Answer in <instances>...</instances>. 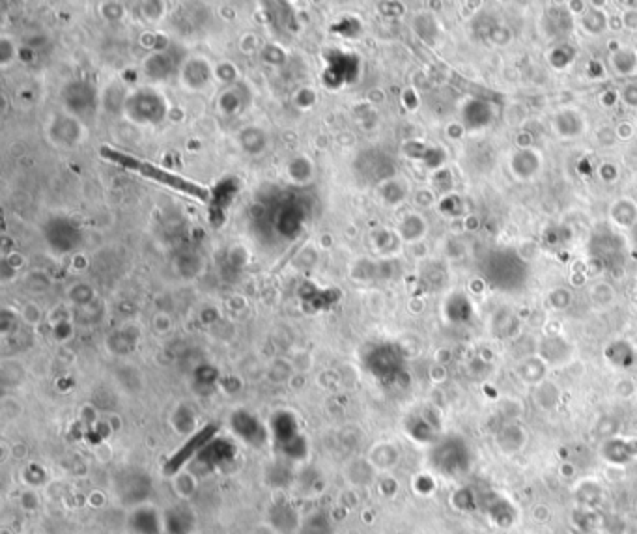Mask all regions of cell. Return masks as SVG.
I'll use <instances>...</instances> for the list:
<instances>
[{"instance_id":"9","label":"cell","mask_w":637,"mask_h":534,"mask_svg":"<svg viewBox=\"0 0 637 534\" xmlns=\"http://www.w3.org/2000/svg\"><path fill=\"white\" fill-rule=\"evenodd\" d=\"M575 58V49L570 47L568 43H560L550 52V64L557 69H565L566 66H570Z\"/></svg>"},{"instance_id":"6","label":"cell","mask_w":637,"mask_h":534,"mask_svg":"<svg viewBox=\"0 0 637 534\" xmlns=\"http://www.w3.org/2000/svg\"><path fill=\"white\" fill-rule=\"evenodd\" d=\"M611 219L622 228H632L637 222V204L630 198H621L611 205Z\"/></svg>"},{"instance_id":"16","label":"cell","mask_w":637,"mask_h":534,"mask_svg":"<svg viewBox=\"0 0 637 534\" xmlns=\"http://www.w3.org/2000/svg\"><path fill=\"white\" fill-rule=\"evenodd\" d=\"M568 8H570L572 13H581V16H583L587 11V8H589V4H587V2H568Z\"/></svg>"},{"instance_id":"15","label":"cell","mask_w":637,"mask_h":534,"mask_svg":"<svg viewBox=\"0 0 637 534\" xmlns=\"http://www.w3.org/2000/svg\"><path fill=\"white\" fill-rule=\"evenodd\" d=\"M619 98H621L619 93L613 92V90H607V92L602 93V103H604L606 107H613V105L619 101Z\"/></svg>"},{"instance_id":"3","label":"cell","mask_w":637,"mask_h":534,"mask_svg":"<svg viewBox=\"0 0 637 534\" xmlns=\"http://www.w3.org/2000/svg\"><path fill=\"white\" fill-rule=\"evenodd\" d=\"M540 166H542L540 155L533 148L518 149L512 155V159H510V170H512V174L518 180H531V178H534V176L539 174Z\"/></svg>"},{"instance_id":"14","label":"cell","mask_w":637,"mask_h":534,"mask_svg":"<svg viewBox=\"0 0 637 534\" xmlns=\"http://www.w3.org/2000/svg\"><path fill=\"white\" fill-rule=\"evenodd\" d=\"M600 178L604 181H615L619 178V170L613 163H606L600 166Z\"/></svg>"},{"instance_id":"12","label":"cell","mask_w":637,"mask_h":534,"mask_svg":"<svg viewBox=\"0 0 637 534\" xmlns=\"http://www.w3.org/2000/svg\"><path fill=\"white\" fill-rule=\"evenodd\" d=\"M621 21H622V26L628 28V30H637V10L633 8H628L621 13Z\"/></svg>"},{"instance_id":"4","label":"cell","mask_w":637,"mask_h":534,"mask_svg":"<svg viewBox=\"0 0 637 534\" xmlns=\"http://www.w3.org/2000/svg\"><path fill=\"white\" fill-rule=\"evenodd\" d=\"M555 131L565 137V139H572V137H580L583 131H585V120L577 110H572V108H566V110H560L557 113L553 120Z\"/></svg>"},{"instance_id":"2","label":"cell","mask_w":637,"mask_h":534,"mask_svg":"<svg viewBox=\"0 0 637 534\" xmlns=\"http://www.w3.org/2000/svg\"><path fill=\"white\" fill-rule=\"evenodd\" d=\"M493 120V108L488 101L483 99H469L463 105V127L484 129L488 127Z\"/></svg>"},{"instance_id":"10","label":"cell","mask_w":637,"mask_h":534,"mask_svg":"<svg viewBox=\"0 0 637 534\" xmlns=\"http://www.w3.org/2000/svg\"><path fill=\"white\" fill-rule=\"evenodd\" d=\"M488 40L493 45H509L512 41V32L509 26L504 25H493L488 30Z\"/></svg>"},{"instance_id":"7","label":"cell","mask_w":637,"mask_h":534,"mask_svg":"<svg viewBox=\"0 0 637 534\" xmlns=\"http://www.w3.org/2000/svg\"><path fill=\"white\" fill-rule=\"evenodd\" d=\"M580 25L583 26V30L592 34V36H598L602 32L607 30V25H609V19H607V13L596 6H589L587 11L581 16Z\"/></svg>"},{"instance_id":"1","label":"cell","mask_w":637,"mask_h":534,"mask_svg":"<svg viewBox=\"0 0 637 534\" xmlns=\"http://www.w3.org/2000/svg\"><path fill=\"white\" fill-rule=\"evenodd\" d=\"M101 155L105 159L113 161L116 164H122L123 169H129V170H135L137 174L144 176V178H150V180H155L159 181V183L167 185L170 189L174 191H180L184 195H189V196H195L198 200H208V189L202 187V185L195 183V181H189L181 178L178 174H172L169 170H163L159 166H155L152 163H146V161H140V159H135L131 155L128 154H122V152H116V149H108V148H103L101 149Z\"/></svg>"},{"instance_id":"17","label":"cell","mask_w":637,"mask_h":534,"mask_svg":"<svg viewBox=\"0 0 637 534\" xmlns=\"http://www.w3.org/2000/svg\"><path fill=\"white\" fill-rule=\"evenodd\" d=\"M616 133H619V137H622V139H628V137L632 135V125H630V123H622V125H619V131H616Z\"/></svg>"},{"instance_id":"13","label":"cell","mask_w":637,"mask_h":534,"mask_svg":"<svg viewBox=\"0 0 637 534\" xmlns=\"http://www.w3.org/2000/svg\"><path fill=\"white\" fill-rule=\"evenodd\" d=\"M621 98L630 107H637V84H628V86L622 88Z\"/></svg>"},{"instance_id":"8","label":"cell","mask_w":637,"mask_h":534,"mask_svg":"<svg viewBox=\"0 0 637 534\" xmlns=\"http://www.w3.org/2000/svg\"><path fill=\"white\" fill-rule=\"evenodd\" d=\"M611 66L619 75H630L637 69V52L619 47L611 57Z\"/></svg>"},{"instance_id":"5","label":"cell","mask_w":637,"mask_h":534,"mask_svg":"<svg viewBox=\"0 0 637 534\" xmlns=\"http://www.w3.org/2000/svg\"><path fill=\"white\" fill-rule=\"evenodd\" d=\"M544 17H546V25H544L546 32H548L550 36L563 38V36H566L568 32H570L572 19H570V16H568V11L563 10V8H560V10H555V8H551V10L546 11Z\"/></svg>"},{"instance_id":"11","label":"cell","mask_w":637,"mask_h":534,"mask_svg":"<svg viewBox=\"0 0 637 534\" xmlns=\"http://www.w3.org/2000/svg\"><path fill=\"white\" fill-rule=\"evenodd\" d=\"M570 301H572L570 292H568V290H565V288H555L553 292L550 293V303L553 305V307L557 308V310L568 307V305H570Z\"/></svg>"}]
</instances>
